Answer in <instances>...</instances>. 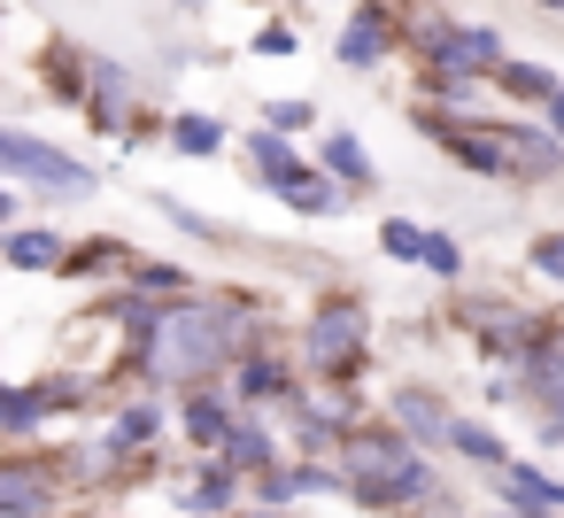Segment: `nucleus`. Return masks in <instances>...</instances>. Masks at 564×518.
Returning <instances> with one entry per match:
<instances>
[{"mask_svg":"<svg viewBox=\"0 0 564 518\" xmlns=\"http://www.w3.org/2000/svg\"><path fill=\"white\" fill-rule=\"evenodd\" d=\"M248 333H256L248 302L178 294V302L155 317L148 348H140V379H155V387H202V379H217V371L248 348Z\"/></svg>","mask_w":564,"mask_h":518,"instance_id":"f257e3e1","label":"nucleus"},{"mask_svg":"<svg viewBox=\"0 0 564 518\" xmlns=\"http://www.w3.org/2000/svg\"><path fill=\"white\" fill-rule=\"evenodd\" d=\"M333 449H340V464H348L340 479H348L356 503H379V510H387V503H456V495L441 487V472L417 456V441H410L402 425H387V418H379V425H348Z\"/></svg>","mask_w":564,"mask_h":518,"instance_id":"f03ea898","label":"nucleus"},{"mask_svg":"<svg viewBox=\"0 0 564 518\" xmlns=\"http://www.w3.org/2000/svg\"><path fill=\"white\" fill-rule=\"evenodd\" d=\"M364 348H371V317H364L356 302H325V310L310 317V333H302L310 371H317V379H333V387L364 364Z\"/></svg>","mask_w":564,"mask_h":518,"instance_id":"7ed1b4c3","label":"nucleus"},{"mask_svg":"<svg viewBox=\"0 0 564 518\" xmlns=\"http://www.w3.org/2000/svg\"><path fill=\"white\" fill-rule=\"evenodd\" d=\"M0 171H9V179H32L40 194H63V202H86V194L101 186L78 155H63V148L32 140V132H0Z\"/></svg>","mask_w":564,"mask_h":518,"instance_id":"20e7f679","label":"nucleus"},{"mask_svg":"<svg viewBox=\"0 0 564 518\" xmlns=\"http://www.w3.org/2000/svg\"><path fill=\"white\" fill-rule=\"evenodd\" d=\"M510 387H518L541 418L564 410V325H533V341H525L518 364H510Z\"/></svg>","mask_w":564,"mask_h":518,"instance_id":"39448f33","label":"nucleus"},{"mask_svg":"<svg viewBox=\"0 0 564 518\" xmlns=\"http://www.w3.org/2000/svg\"><path fill=\"white\" fill-rule=\"evenodd\" d=\"M495 63H502V40L487 32V24H441L433 40H425V71L433 78H495Z\"/></svg>","mask_w":564,"mask_h":518,"instance_id":"423d86ee","label":"nucleus"},{"mask_svg":"<svg viewBox=\"0 0 564 518\" xmlns=\"http://www.w3.org/2000/svg\"><path fill=\"white\" fill-rule=\"evenodd\" d=\"M63 503V464L47 456H0V518H47Z\"/></svg>","mask_w":564,"mask_h":518,"instance_id":"0eeeda50","label":"nucleus"},{"mask_svg":"<svg viewBox=\"0 0 564 518\" xmlns=\"http://www.w3.org/2000/svg\"><path fill=\"white\" fill-rule=\"evenodd\" d=\"M387 425H402L417 449H441V433H448V395H433V387H394V395H387Z\"/></svg>","mask_w":564,"mask_h":518,"instance_id":"6e6552de","label":"nucleus"},{"mask_svg":"<svg viewBox=\"0 0 564 518\" xmlns=\"http://www.w3.org/2000/svg\"><path fill=\"white\" fill-rule=\"evenodd\" d=\"M78 94H86V101H94V117L124 140V125H132V94H140V86H132V71H124V63H86Z\"/></svg>","mask_w":564,"mask_h":518,"instance_id":"1a4fd4ad","label":"nucleus"},{"mask_svg":"<svg viewBox=\"0 0 564 518\" xmlns=\"http://www.w3.org/2000/svg\"><path fill=\"white\" fill-rule=\"evenodd\" d=\"M502 163H510V179H556L564 171V140L541 132V125H502Z\"/></svg>","mask_w":564,"mask_h":518,"instance_id":"9d476101","label":"nucleus"},{"mask_svg":"<svg viewBox=\"0 0 564 518\" xmlns=\"http://www.w3.org/2000/svg\"><path fill=\"white\" fill-rule=\"evenodd\" d=\"M495 479H502L510 518H549V510H564V479H549V472H533V464H495Z\"/></svg>","mask_w":564,"mask_h":518,"instance_id":"9b49d317","label":"nucleus"},{"mask_svg":"<svg viewBox=\"0 0 564 518\" xmlns=\"http://www.w3.org/2000/svg\"><path fill=\"white\" fill-rule=\"evenodd\" d=\"M387 47H394V17H387V0H364V9L348 17V32H340V63H348V71H371Z\"/></svg>","mask_w":564,"mask_h":518,"instance_id":"f8f14e48","label":"nucleus"},{"mask_svg":"<svg viewBox=\"0 0 564 518\" xmlns=\"http://www.w3.org/2000/svg\"><path fill=\"white\" fill-rule=\"evenodd\" d=\"M209 456H217V464H232V472L248 479V472L279 464V441H271V425H263V418H232V425L217 433V449H209Z\"/></svg>","mask_w":564,"mask_h":518,"instance_id":"ddd939ff","label":"nucleus"},{"mask_svg":"<svg viewBox=\"0 0 564 518\" xmlns=\"http://www.w3.org/2000/svg\"><path fill=\"white\" fill-rule=\"evenodd\" d=\"M155 433H163V410H155V402H132V410H117V425H109V441H101V449H109V464H117V472H132V464L155 449Z\"/></svg>","mask_w":564,"mask_h":518,"instance_id":"4468645a","label":"nucleus"},{"mask_svg":"<svg viewBox=\"0 0 564 518\" xmlns=\"http://www.w3.org/2000/svg\"><path fill=\"white\" fill-rule=\"evenodd\" d=\"M271 194H279L286 209H302V217H340V209H348V194H340L325 171H310V163H294V171H286Z\"/></svg>","mask_w":564,"mask_h":518,"instance_id":"2eb2a0df","label":"nucleus"},{"mask_svg":"<svg viewBox=\"0 0 564 518\" xmlns=\"http://www.w3.org/2000/svg\"><path fill=\"white\" fill-rule=\"evenodd\" d=\"M232 495H240V472L209 456V464L178 487V510H186V518H225V510H232Z\"/></svg>","mask_w":564,"mask_h":518,"instance_id":"dca6fc26","label":"nucleus"},{"mask_svg":"<svg viewBox=\"0 0 564 518\" xmlns=\"http://www.w3.org/2000/svg\"><path fill=\"white\" fill-rule=\"evenodd\" d=\"M232 395H240V402H286V395H294V379H286V364H279V356L248 348V356L232 364Z\"/></svg>","mask_w":564,"mask_h":518,"instance_id":"f3484780","label":"nucleus"},{"mask_svg":"<svg viewBox=\"0 0 564 518\" xmlns=\"http://www.w3.org/2000/svg\"><path fill=\"white\" fill-rule=\"evenodd\" d=\"M178 425H186V441L209 456V449H217V433L232 425V402H225L217 387H186V402H178Z\"/></svg>","mask_w":564,"mask_h":518,"instance_id":"a211bd4d","label":"nucleus"},{"mask_svg":"<svg viewBox=\"0 0 564 518\" xmlns=\"http://www.w3.org/2000/svg\"><path fill=\"white\" fill-rule=\"evenodd\" d=\"M63 233H40V225H24V233H9V240H0V263H9V271H55L63 263Z\"/></svg>","mask_w":564,"mask_h":518,"instance_id":"6ab92c4d","label":"nucleus"},{"mask_svg":"<svg viewBox=\"0 0 564 518\" xmlns=\"http://www.w3.org/2000/svg\"><path fill=\"white\" fill-rule=\"evenodd\" d=\"M317 163H325V179L371 186V155H364V140H356V132H325V140H317Z\"/></svg>","mask_w":564,"mask_h":518,"instance_id":"aec40b11","label":"nucleus"},{"mask_svg":"<svg viewBox=\"0 0 564 518\" xmlns=\"http://www.w3.org/2000/svg\"><path fill=\"white\" fill-rule=\"evenodd\" d=\"M441 449H456V456H471V464H487V472H495V464H510V449H502V441H495L479 418H456V410H448V433H441Z\"/></svg>","mask_w":564,"mask_h":518,"instance_id":"412c9836","label":"nucleus"},{"mask_svg":"<svg viewBox=\"0 0 564 518\" xmlns=\"http://www.w3.org/2000/svg\"><path fill=\"white\" fill-rule=\"evenodd\" d=\"M124 263H132L124 240H78V248H63L55 271H70V279H101V271H124Z\"/></svg>","mask_w":564,"mask_h":518,"instance_id":"4be33fe9","label":"nucleus"},{"mask_svg":"<svg viewBox=\"0 0 564 518\" xmlns=\"http://www.w3.org/2000/svg\"><path fill=\"white\" fill-rule=\"evenodd\" d=\"M248 163H256V179H271V186H279L302 155L286 148V132H271V125H263V132H248Z\"/></svg>","mask_w":564,"mask_h":518,"instance_id":"5701e85b","label":"nucleus"},{"mask_svg":"<svg viewBox=\"0 0 564 518\" xmlns=\"http://www.w3.org/2000/svg\"><path fill=\"white\" fill-rule=\"evenodd\" d=\"M171 148H178V155H217V148H225V125L202 117V109H186V117L171 125Z\"/></svg>","mask_w":564,"mask_h":518,"instance_id":"b1692460","label":"nucleus"},{"mask_svg":"<svg viewBox=\"0 0 564 518\" xmlns=\"http://www.w3.org/2000/svg\"><path fill=\"white\" fill-rule=\"evenodd\" d=\"M124 287H132V294H186L194 279H186L178 263H124Z\"/></svg>","mask_w":564,"mask_h":518,"instance_id":"393cba45","label":"nucleus"},{"mask_svg":"<svg viewBox=\"0 0 564 518\" xmlns=\"http://www.w3.org/2000/svg\"><path fill=\"white\" fill-rule=\"evenodd\" d=\"M495 78H502V94H518V101H541V94L556 86V71H541V63H495Z\"/></svg>","mask_w":564,"mask_h":518,"instance_id":"a878e982","label":"nucleus"},{"mask_svg":"<svg viewBox=\"0 0 564 518\" xmlns=\"http://www.w3.org/2000/svg\"><path fill=\"white\" fill-rule=\"evenodd\" d=\"M379 248H387L394 263H417V248H425V225H410V217H387V225H379Z\"/></svg>","mask_w":564,"mask_h":518,"instance_id":"bb28decb","label":"nucleus"},{"mask_svg":"<svg viewBox=\"0 0 564 518\" xmlns=\"http://www.w3.org/2000/svg\"><path fill=\"white\" fill-rule=\"evenodd\" d=\"M417 263H425V271H441V279H456V271H464V248H456L448 233H425V248H417Z\"/></svg>","mask_w":564,"mask_h":518,"instance_id":"cd10ccee","label":"nucleus"},{"mask_svg":"<svg viewBox=\"0 0 564 518\" xmlns=\"http://www.w3.org/2000/svg\"><path fill=\"white\" fill-rule=\"evenodd\" d=\"M263 125H271V132H302V125H317V109H310V101H271Z\"/></svg>","mask_w":564,"mask_h":518,"instance_id":"c85d7f7f","label":"nucleus"},{"mask_svg":"<svg viewBox=\"0 0 564 518\" xmlns=\"http://www.w3.org/2000/svg\"><path fill=\"white\" fill-rule=\"evenodd\" d=\"M533 271L564 287V233H541V240H533Z\"/></svg>","mask_w":564,"mask_h":518,"instance_id":"c756f323","label":"nucleus"},{"mask_svg":"<svg viewBox=\"0 0 564 518\" xmlns=\"http://www.w3.org/2000/svg\"><path fill=\"white\" fill-rule=\"evenodd\" d=\"M286 47H294L286 24H263V32H256V55H286Z\"/></svg>","mask_w":564,"mask_h":518,"instance_id":"7c9ffc66","label":"nucleus"},{"mask_svg":"<svg viewBox=\"0 0 564 518\" xmlns=\"http://www.w3.org/2000/svg\"><path fill=\"white\" fill-rule=\"evenodd\" d=\"M541 101H549V132H556V140H564V78H556V86H549V94H541Z\"/></svg>","mask_w":564,"mask_h":518,"instance_id":"2f4dec72","label":"nucleus"},{"mask_svg":"<svg viewBox=\"0 0 564 518\" xmlns=\"http://www.w3.org/2000/svg\"><path fill=\"white\" fill-rule=\"evenodd\" d=\"M541 441H549V449H564V410H556V418L541 425Z\"/></svg>","mask_w":564,"mask_h":518,"instance_id":"473e14b6","label":"nucleus"},{"mask_svg":"<svg viewBox=\"0 0 564 518\" xmlns=\"http://www.w3.org/2000/svg\"><path fill=\"white\" fill-rule=\"evenodd\" d=\"M9 217H17V194H9V186H0V225H9Z\"/></svg>","mask_w":564,"mask_h":518,"instance_id":"72a5a7b5","label":"nucleus"},{"mask_svg":"<svg viewBox=\"0 0 564 518\" xmlns=\"http://www.w3.org/2000/svg\"><path fill=\"white\" fill-rule=\"evenodd\" d=\"M178 9H209V0H178Z\"/></svg>","mask_w":564,"mask_h":518,"instance_id":"f704fd0d","label":"nucleus"},{"mask_svg":"<svg viewBox=\"0 0 564 518\" xmlns=\"http://www.w3.org/2000/svg\"><path fill=\"white\" fill-rule=\"evenodd\" d=\"M541 9H564V0H541Z\"/></svg>","mask_w":564,"mask_h":518,"instance_id":"c9c22d12","label":"nucleus"}]
</instances>
